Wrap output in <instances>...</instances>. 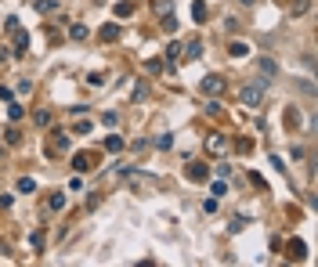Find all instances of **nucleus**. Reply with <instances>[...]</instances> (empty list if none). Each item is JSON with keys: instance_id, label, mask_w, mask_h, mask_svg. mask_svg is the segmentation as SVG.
Returning a JSON list of instances; mask_svg holds the SVG:
<instances>
[{"instance_id": "obj_14", "label": "nucleus", "mask_w": 318, "mask_h": 267, "mask_svg": "<svg viewBox=\"0 0 318 267\" xmlns=\"http://www.w3.org/2000/svg\"><path fill=\"white\" fill-rule=\"evenodd\" d=\"M181 51H185L181 43H170V47H166V61H170V65H177V61H181Z\"/></svg>"}, {"instance_id": "obj_36", "label": "nucleus", "mask_w": 318, "mask_h": 267, "mask_svg": "<svg viewBox=\"0 0 318 267\" xmlns=\"http://www.w3.org/2000/svg\"><path fill=\"white\" fill-rule=\"evenodd\" d=\"M145 94H148V87L138 83V87H134V101H145Z\"/></svg>"}, {"instance_id": "obj_5", "label": "nucleus", "mask_w": 318, "mask_h": 267, "mask_svg": "<svg viewBox=\"0 0 318 267\" xmlns=\"http://www.w3.org/2000/svg\"><path fill=\"white\" fill-rule=\"evenodd\" d=\"M94 155H90V152H76V155H72V170H76V174H87V170H94Z\"/></svg>"}, {"instance_id": "obj_18", "label": "nucleus", "mask_w": 318, "mask_h": 267, "mask_svg": "<svg viewBox=\"0 0 318 267\" xmlns=\"http://www.w3.org/2000/svg\"><path fill=\"white\" fill-rule=\"evenodd\" d=\"M286 127H290V130L300 127V112H297V108H286Z\"/></svg>"}, {"instance_id": "obj_17", "label": "nucleus", "mask_w": 318, "mask_h": 267, "mask_svg": "<svg viewBox=\"0 0 318 267\" xmlns=\"http://www.w3.org/2000/svg\"><path fill=\"white\" fill-rule=\"evenodd\" d=\"M192 18L195 22H206V4H203V0H195V4H192Z\"/></svg>"}, {"instance_id": "obj_12", "label": "nucleus", "mask_w": 318, "mask_h": 267, "mask_svg": "<svg viewBox=\"0 0 318 267\" xmlns=\"http://www.w3.org/2000/svg\"><path fill=\"white\" fill-rule=\"evenodd\" d=\"M58 152H69V137H65L62 130H58L54 141H51V155H58Z\"/></svg>"}, {"instance_id": "obj_29", "label": "nucleus", "mask_w": 318, "mask_h": 267, "mask_svg": "<svg viewBox=\"0 0 318 267\" xmlns=\"http://www.w3.org/2000/svg\"><path fill=\"white\" fill-rule=\"evenodd\" d=\"M18 192H36V181L33 177H22L18 181Z\"/></svg>"}, {"instance_id": "obj_19", "label": "nucleus", "mask_w": 318, "mask_h": 267, "mask_svg": "<svg viewBox=\"0 0 318 267\" xmlns=\"http://www.w3.org/2000/svg\"><path fill=\"white\" fill-rule=\"evenodd\" d=\"M308 11H311V0H293V18H300Z\"/></svg>"}, {"instance_id": "obj_40", "label": "nucleus", "mask_w": 318, "mask_h": 267, "mask_svg": "<svg viewBox=\"0 0 318 267\" xmlns=\"http://www.w3.org/2000/svg\"><path fill=\"white\" fill-rule=\"evenodd\" d=\"M0 155H4V148H0Z\"/></svg>"}, {"instance_id": "obj_27", "label": "nucleus", "mask_w": 318, "mask_h": 267, "mask_svg": "<svg viewBox=\"0 0 318 267\" xmlns=\"http://www.w3.org/2000/svg\"><path fill=\"white\" fill-rule=\"evenodd\" d=\"M54 7H58V0H36V11H43V14L54 11Z\"/></svg>"}, {"instance_id": "obj_39", "label": "nucleus", "mask_w": 318, "mask_h": 267, "mask_svg": "<svg viewBox=\"0 0 318 267\" xmlns=\"http://www.w3.org/2000/svg\"><path fill=\"white\" fill-rule=\"evenodd\" d=\"M239 4H246V7H250V4H257V0H239Z\"/></svg>"}, {"instance_id": "obj_16", "label": "nucleus", "mask_w": 318, "mask_h": 267, "mask_svg": "<svg viewBox=\"0 0 318 267\" xmlns=\"http://www.w3.org/2000/svg\"><path fill=\"white\" fill-rule=\"evenodd\" d=\"M33 123H36V127H51V123H54V116L47 112V108H40V112L33 116Z\"/></svg>"}, {"instance_id": "obj_6", "label": "nucleus", "mask_w": 318, "mask_h": 267, "mask_svg": "<svg viewBox=\"0 0 318 267\" xmlns=\"http://www.w3.org/2000/svg\"><path fill=\"white\" fill-rule=\"evenodd\" d=\"M206 152H210V155H224V152H228V137H224V134H210Z\"/></svg>"}, {"instance_id": "obj_31", "label": "nucleus", "mask_w": 318, "mask_h": 267, "mask_svg": "<svg viewBox=\"0 0 318 267\" xmlns=\"http://www.w3.org/2000/svg\"><path fill=\"white\" fill-rule=\"evenodd\" d=\"M101 123H105V127H109V130H112V127H116V123H119V116H116V112H105V116H101Z\"/></svg>"}, {"instance_id": "obj_4", "label": "nucleus", "mask_w": 318, "mask_h": 267, "mask_svg": "<svg viewBox=\"0 0 318 267\" xmlns=\"http://www.w3.org/2000/svg\"><path fill=\"white\" fill-rule=\"evenodd\" d=\"M257 69H261V80L271 83V80L279 76V61H275V58H261V61H257Z\"/></svg>"}, {"instance_id": "obj_3", "label": "nucleus", "mask_w": 318, "mask_h": 267, "mask_svg": "<svg viewBox=\"0 0 318 267\" xmlns=\"http://www.w3.org/2000/svg\"><path fill=\"white\" fill-rule=\"evenodd\" d=\"M185 177H188L192 184H203V181L210 177V166H206V163H188V170H185Z\"/></svg>"}, {"instance_id": "obj_13", "label": "nucleus", "mask_w": 318, "mask_h": 267, "mask_svg": "<svg viewBox=\"0 0 318 267\" xmlns=\"http://www.w3.org/2000/svg\"><path fill=\"white\" fill-rule=\"evenodd\" d=\"M112 14H116V18H130V14H134V4H130V0H123V4L112 7Z\"/></svg>"}, {"instance_id": "obj_24", "label": "nucleus", "mask_w": 318, "mask_h": 267, "mask_svg": "<svg viewBox=\"0 0 318 267\" xmlns=\"http://www.w3.org/2000/svg\"><path fill=\"white\" fill-rule=\"evenodd\" d=\"M156 148H159V152H166V148H174V134H163V137L156 141Z\"/></svg>"}, {"instance_id": "obj_1", "label": "nucleus", "mask_w": 318, "mask_h": 267, "mask_svg": "<svg viewBox=\"0 0 318 267\" xmlns=\"http://www.w3.org/2000/svg\"><path fill=\"white\" fill-rule=\"evenodd\" d=\"M264 90H268V83L257 80V83H250V87L239 90V101L246 105V108H261V105H264Z\"/></svg>"}, {"instance_id": "obj_26", "label": "nucleus", "mask_w": 318, "mask_h": 267, "mask_svg": "<svg viewBox=\"0 0 318 267\" xmlns=\"http://www.w3.org/2000/svg\"><path fill=\"white\" fill-rule=\"evenodd\" d=\"M47 206H51V210H65V195H62V192H58V195H51V202H47Z\"/></svg>"}, {"instance_id": "obj_38", "label": "nucleus", "mask_w": 318, "mask_h": 267, "mask_svg": "<svg viewBox=\"0 0 318 267\" xmlns=\"http://www.w3.org/2000/svg\"><path fill=\"white\" fill-rule=\"evenodd\" d=\"M11 202H14V195H7V192H4V195H0V210H7Z\"/></svg>"}, {"instance_id": "obj_37", "label": "nucleus", "mask_w": 318, "mask_h": 267, "mask_svg": "<svg viewBox=\"0 0 318 267\" xmlns=\"http://www.w3.org/2000/svg\"><path fill=\"white\" fill-rule=\"evenodd\" d=\"M156 11H159V18H163V14H170V11H174V4H166V0H163V4H156Z\"/></svg>"}, {"instance_id": "obj_8", "label": "nucleus", "mask_w": 318, "mask_h": 267, "mask_svg": "<svg viewBox=\"0 0 318 267\" xmlns=\"http://www.w3.org/2000/svg\"><path fill=\"white\" fill-rule=\"evenodd\" d=\"M250 51H253V47H250L246 40H232V43H228V54H232V58H250Z\"/></svg>"}, {"instance_id": "obj_22", "label": "nucleus", "mask_w": 318, "mask_h": 267, "mask_svg": "<svg viewBox=\"0 0 318 267\" xmlns=\"http://www.w3.org/2000/svg\"><path fill=\"white\" fill-rule=\"evenodd\" d=\"M185 58H203V43H199V40H192V43L185 47Z\"/></svg>"}, {"instance_id": "obj_9", "label": "nucleus", "mask_w": 318, "mask_h": 267, "mask_svg": "<svg viewBox=\"0 0 318 267\" xmlns=\"http://www.w3.org/2000/svg\"><path fill=\"white\" fill-rule=\"evenodd\" d=\"M98 36H101V40H105V43H112V40H119V25H116V22H105V25H101V33H98Z\"/></svg>"}, {"instance_id": "obj_2", "label": "nucleus", "mask_w": 318, "mask_h": 267, "mask_svg": "<svg viewBox=\"0 0 318 267\" xmlns=\"http://www.w3.org/2000/svg\"><path fill=\"white\" fill-rule=\"evenodd\" d=\"M199 90L206 94V98H221L224 90H228V83H224V76H203V83Z\"/></svg>"}, {"instance_id": "obj_30", "label": "nucleus", "mask_w": 318, "mask_h": 267, "mask_svg": "<svg viewBox=\"0 0 318 267\" xmlns=\"http://www.w3.org/2000/svg\"><path fill=\"white\" fill-rule=\"evenodd\" d=\"M148 72L159 76V72H163V58H152V61H148Z\"/></svg>"}, {"instance_id": "obj_21", "label": "nucleus", "mask_w": 318, "mask_h": 267, "mask_svg": "<svg viewBox=\"0 0 318 267\" xmlns=\"http://www.w3.org/2000/svg\"><path fill=\"white\" fill-rule=\"evenodd\" d=\"M69 36H72V40H87V25L72 22V25H69Z\"/></svg>"}, {"instance_id": "obj_11", "label": "nucleus", "mask_w": 318, "mask_h": 267, "mask_svg": "<svg viewBox=\"0 0 318 267\" xmlns=\"http://www.w3.org/2000/svg\"><path fill=\"white\" fill-rule=\"evenodd\" d=\"M14 54H25V47H29V33H22V29H14Z\"/></svg>"}, {"instance_id": "obj_23", "label": "nucleus", "mask_w": 318, "mask_h": 267, "mask_svg": "<svg viewBox=\"0 0 318 267\" xmlns=\"http://www.w3.org/2000/svg\"><path fill=\"white\" fill-rule=\"evenodd\" d=\"M177 29V14L170 11V14H163V33H174Z\"/></svg>"}, {"instance_id": "obj_7", "label": "nucleus", "mask_w": 318, "mask_h": 267, "mask_svg": "<svg viewBox=\"0 0 318 267\" xmlns=\"http://www.w3.org/2000/svg\"><path fill=\"white\" fill-rule=\"evenodd\" d=\"M286 257H290V260H304L308 257V246L300 239H290V242H286Z\"/></svg>"}, {"instance_id": "obj_32", "label": "nucleus", "mask_w": 318, "mask_h": 267, "mask_svg": "<svg viewBox=\"0 0 318 267\" xmlns=\"http://www.w3.org/2000/svg\"><path fill=\"white\" fill-rule=\"evenodd\" d=\"M4 141H7V145H18V141H22V134H18V130H14V127H11V130L4 134Z\"/></svg>"}, {"instance_id": "obj_10", "label": "nucleus", "mask_w": 318, "mask_h": 267, "mask_svg": "<svg viewBox=\"0 0 318 267\" xmlns=\"http://www.w3.org/2000/svg\"><path fill=\"white\" fill-rule=\"evenodd\" d=\"M123 148H127V141L119 137V134H109V137H105V152H123Z\"/></svg>"}, {"instance_id": "obj_15", "label": "nucleus", "mask_w": 318, "mask_h": 267, "mask_svg": "<svg viewBox=\"0 0 318 267\" xmlns=\"http://www.w3.org/2000/svg\"><path fill=\"white\" fill-rule=\"evenodd\" d=\"M210 195H214V199H221V195H228V181H214V184H210Z\"/></svg>"}, {"instance_id": "obj_34", "label": "nucleus", "mask_w": 318, "mask_h": 267, "mask_svg": "<svg viewBox=\"0 0 318 267\" xmlns=\"http://www.w3.org/2000/svg\"><path fill=\"white\" fill-rule=\"evenodd\" d=\"M87 83H90V87H105V76L94 72V76H87Z\"/></svg>"}, {"instance_id": "obj_35", "label": "nucleus", "mask_w": 318, "mask_h": 267, "mask_svg": "<svg viewBox=\"0 0 318 267\" xmlns=\"http://www.w3.org/2000/svg\"><path fill=\"white\" fill-rule=\"evenodd\" d=\"M235 152H242V155H250V152H253V141H239V145H235Z\"/></svg>"}, {"instance_id": "obj_25", "label": "nucleus", "mask_w": 318, "mask_h": 267, "mask_svg": "<svg viewBox=\"0 0 318 267\" xmlns=\"http://www.w3.org/2000/svg\"><path fill=\"white\" fill-rule=\"evenodd\" d=\"M7 119L14 123V119H22V105H14V101H7Z\"/></svg>"}, {"instance_id": "obj_20", "label": "nucleus", "mask_w": 318, "mask_h": 267, "mask_svg": "<svg viewBox=\"0 0 318 267\" xmlns=\"http://www.w3.org/2000/svg\"><path fill=\"white\" fill-rule=\"evenodd\" d=\"M90 127H94V123H90V119H76V123H72V134H90Z\"/></svg>"}, {"instance_id": "obj_33", "label": "nucleus", "mask_w": 318, "mask_h": 267, "mask_svg": "<svg viewBox=\"0 0 318 267\" xmlns=\"http://www.w3.org/2000/svg\"><path fill=\"white\" fill-rule=\"evenodd\" d=\"M29 246H33V249H43V231H33V239H29Z\"/></svg>"}, {"instance_id": "obj_28", "label": "nucleus", "mask_w": 318, "mask_h": 267, "mask_svg": "<svg viewBox=\"0 0 318 267\" xmlns=\"http://www.w3.org/2000/svg\"><path fill=\"white\" fill-rule=\"evenodd\" d=\"M214 174H217L221 181H228V177H232V166H224V163H217V166H214Z\"/></svg>"}]
</instances>
